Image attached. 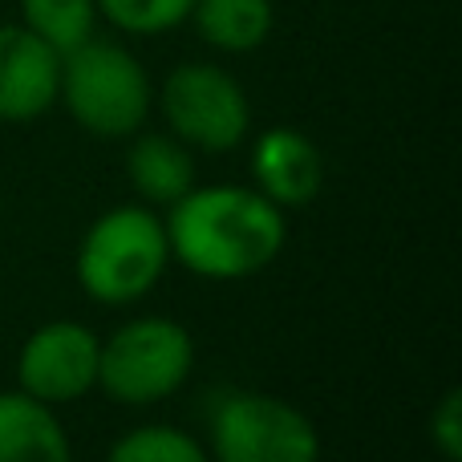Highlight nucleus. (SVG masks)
<instances>
[{"mask_svg":"<svg viewBox=\"0 0 462 462\" xmlns=\"http://www.w3.org/2000/svg\"><path fill=\"white\" fill-rule=\"evenodd\" d=\"M284 216L252 187H203L171 203L167 244L183 268L208 280H244L284 247Z\"/></svg>","mask_w":462,"mask_h":462,"instance_id":"nucleus-1","label":"nucleus"},{"mask_svg":"<svg viewBox=\"0 0 462 462\" xmlns=\"http://www.w3.org/2000/svg\"><path fill=\"white\" fill-rule=\"evenodd\" d=\"M57 97L89 134L126 138L146 122L154 94L143 61L126 45L89 37L61 57Z\"/></svg>","mask_w":462,"mask_h":462,"instance_id":"nucleus-2","label":"nucleus"},{"mask_svg":"<svg viewBox=\"0 0 462 462\" xmlns=\"http://www.w3.org/2000/svg\"><path fill=\"white\" fill-rule=\"evenodd\" d=\"M167 224L143 208H114L86 231L78 252V280L94 300H143L167 272Z\"/></svg>","mask_w":462,"mask_h":462,"instance_id":"nucleus-3","label":"nucleus"},{"mask_svg":"<svg viewBox=\"0 0 462 462\" xmlns=\"http://www.w3.org/2000/svg\"><path fill=\"white\" fill-rule=\"evenodd\" d=\"M195 345L183 325L167 317H138L122 325L97 353V385L122 406H151L187 382Z\"/></svg>","mask_w":462,"mask_h":462,"instance_id":"nucleus-4","label":"nucleus"},{"mask_svg":"<svg viewBox=\"0 0 462 462\" xmlns=\"http://www.w3.org/2000/svg\"><path fill=\"white\" fill-rule=\"evenodd\" d=\"M159 106L179 143L211 154L239 146L247 126H252V106H247L244 86L211 61L175 65L162 81Z\"/></svg>","mask_w":462,"mask_h":462,"instance_id":"nucleus-5","label":"nucleus"},{"mask_svg":"<svg viewBox=\"0 0 462 462\" xmlns=\"http://www.w3.org/2000/svg\"><path fill=\"white\" fill-rule=\"evenodd\" d=\"M216 462H317L320 439L296 406L268 393H231L211 418Z\"/></svg>","mask_w":462,"mask_h":462,"instance_id":"nucleus-6","label":"nucleus"},{"mask_svg":"<svg viewBox=\"0 0 462 462\" xmlns=\"http://www.w3.org/2000/svg\"><path fill=\"white\" fill-rule=\"evenodd\" d=\"M97 353H102V341L86 325L53 320L24 341L21 361H16L21 390L45 406L81 398L89 385H97Z\"/></svg>","mask_w":462,"mask_h":462,"instance_id":"nucleus-7","label":"nucleus"},{"mask_svg":"<svg viewBox=\"0 0 462 462\" xmlns=\"http://www.w3.org/2000/svg\"><path fill=\"white\" fill-rule=\"evenodd\" d=\"M61 53L24 24H0V122H32L57 102Z\"/></svg>","mask_w":462,"mask_h":462,"instance_id":"nucleus-8","label":"nucleus"},{"mask_svg":"<svg viewBox=\"0 0 462 462\" xmlns=\"http://www.w3.org/2000/svg\"><path fill=\"white\" fill-rule=\"evenodd\" d=\"M252 175L255 191L268 195L276 208H300L320 191L325 162L320 151L292 126L263 130L252 151Z\"/></svg>","mask_w":462,"mask_h":462,"instance_id":"nucleus-9","label":"nucleus"},{"mask_svg":"<svg viewBox=\"0 0 462 462\" xmlns=\"http://www.w3.org/2000/svg\"><path fill=\"white\" fill-rule=\"evenodd\" d=\"M0 462H73L65 426L29 393H0Z\"/></svg>","mask_w":462,"mask_h":462,"instance_id":"nucleus-10","label":"nucleus"},{"mask_svg":"<svg viewBox=\"0 0 462 462\" xmlns=\"http://www.w3.org/2000/svg\"><path fill=\"white\" fill-rule=\"evenodd\" d=\"M126 175L130 187L143 195L146 203H179L195 187V159L187 146L171 134H143L126 154Z\"/></svg>","mask_w":462,"mask_h":462,"instance_id":"nucleus-11","label":"nucleus"},{"mask_svg":"<svg viewBox=\"0 0 462 462\" xmlns=\"http://www.w3.org/2000/svg\"><path fill=\"white\" fill-rule=\"evenodd\" d=\"M187 21L219 53H252L268 41L276 8L272 0H195Z\"/></svg>","mask_w":462,"mask_h":462,"instance_id":"nucleus-12","label":"nucleus"},{"mask_svg":"<svg viewBox=\"0 0 462 462\" xmlns=\"http://www.w3.org/2000/svg\"><path fill=\"white\" fill-rule=\"evenodd\" d=\"M21 24L65 57L94 37L97 0H21Z\"/></svg>","mask_w":462,"mask_h":462,"instance_id":"nucleus-13","label":"nucleus"},{"mask_svg":"<svg viewBox=\"0 0 462 462\" xmlns=\"http://www.w3.org/2000/svg\"><path fill=\"white\" fill-rule=\"evenodd\" d=\"M110 462H211L208 450L175 426H138L122 434L110 450Z\"/></svg>","mask_w":462,"mask_h":462,"instance_id":"nucleus-14","label":"nucleus"},{"mask_svg":"<svg viewBox=\"0 0 462 462\" xmlns=\"http://www.w3.org/2000/svg\"><path fill=\"white\" fill-rule=\"evenodd\" d=\"M195 0H97V16L130 37H159L191 16Z\"/></svg>","mask_w":462,"mask_h":462,"instance_id":"nucleus-15","label":"nucleus"},{"mask_svg":"<svg viewBox=\"0 0 462 462\" xmlns=\"http://www.w3.org/2000/svg\"><path fill=\"white\" fill-rule=\"evenodd\" d=\"M430 442L442 450L447 462H458L462 458V393L458 390H447L442 402L434 406L430 414Z\"/></svg>","mask_w":462,"mask_h":462,"instance_id":"nucleus-16","label":"nucleus"}]
</instances>
